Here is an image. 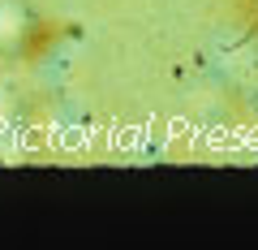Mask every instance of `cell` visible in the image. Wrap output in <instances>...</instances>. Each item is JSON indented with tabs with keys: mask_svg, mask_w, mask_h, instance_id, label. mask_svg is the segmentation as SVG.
<instances>
[{
	"mask_svg": "<svg viewBox=\"0 0 258 250\" xmlns=\"http://www.w3.org/2000/svg\"><path fill=\"white\" fill-rule=\"evenodd\" d=\"M39 35V13L30 9V0H0V61L5 56H22Z\"/></svg>",
	"mask_w": 258,
	"mask_h": 250,
	"instance_id": "1",
	"label": "cell"
},
{
	"mask_svg": "<svg viewBox=\"0 0 258 250\" xmlns=\"http://www.w3.org/2000/svg\"><path fill=\"white\" fill-rule=\"evenodd\" d=\"M249 5H254V13H258V0H249Z\"/></svg>",
	"mask_w": 258,
	"mask_h": 250,
	"instance_id": "2",
	"label": "cell"
}]
</instances>
